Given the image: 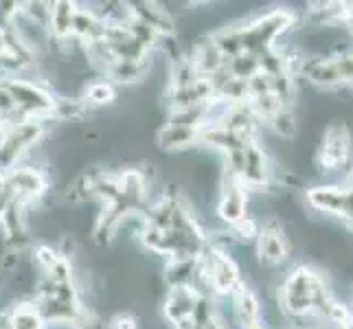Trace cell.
<instances>
[{"mask_svg": "<svg viewBox=\"0 0 353 329\" xmlns=\"http://www.w3.org/2000/svg\"><path fill=\"white\" fill-rule=\"evenodd\" d=\"M332 301L334 295L323 275L310 266H296L294 270L288 272L281 288H279V306L294 319L312 316L319 321Z\"/></svg>", "mask_w": 353, "mask_h": 329, "instance_id": "6da1fadb", "label": "cell"}, {"mask_svg": "<svg viewBox=\"0 0 353 329\" xmlns=\"http://www.w3.org/2000/svg\"><path fill=\"white\" fill-rule=\"evenodd\" d=\"M217 217L233 230L239 239L257 237V224L248 217V189L224 169L217 196Z\"/></svg>", "mask_w": 353, "mask_h": 329, "instance_id": "7a4b0ae2", "label": "cell"}, {"mask_svg": "<svg viewBox=\"0 0 353 329\" xmlns=\"http://www.w3.org/2000/svg\"><path fill=\"white\" fill-rule=\"evenodd\" d=\"M46 137V121L20 119L0 134V172H9L16 165H22L40 141Z\"/></svg>", "mask_w": 353, "mask_h": 329, "instance_id": "3957f363", "label": "cell"}, {"mask_svg": "<svg viewBox=\"0 0 353 329\" xmlns=\"http://www.w3.org/2000/svg\"><path fill=\"white\" fill-rule=\"evenodd\" d=\"M303 75L319 88L353 86V53L349 51L310 59L307 64H303Z\"/></svg>", "mask_w": 353, "mask_h": 329, "instance_id": "277c9868", "label": "cell"}, {"mask_svg": "<svg viewBox=\"0 0 353 329\" xmlns=\"http://www.w3.org/2000/svg\"><path fill=\"white\" fill-rule=\"evenodd\" d=\"M305 198L314 211L330 215V217L345 219L349 224L353 219V174H349L345 185L310 187Z\"/></svg>", "mask_w": 353, "mask_h": 329, "instance_id": "5b68a950", "label": "cell"}, {"mask_svg": "<svg viewBox=\"0 0 353 329\" xmlns=\"http://www.w3.org/2000/svg\"><path fill=\"white\" fill-rule=\"evenodd\" d=\"M5 182L9 198L27 206V209L31 204L40 202L48 191V178L35 165H16L14 169L5 172Z\"/></svg>", "mask_w": 353, "mask_h": 329, "instance_id": "8992f818", "label": "cell"}, {"mask_svg": "<svg viewBox=\"0 0 353 329\" xmlns=\"http://www.w3.org/2000/svg\"><path fill=\"white\" fill-rule=\"evenodd\" d=\"M351 161V132L345 123H332L327 128L319 148V165L325 172H338Z\"/></svg>", "mask_w": 353, "mask_h": 329, "instance_id": "52a82bcc", "label": "cell"}, {"mask_svg": "<svg viewBox=\"0 0 353 329\" xmlns=\"http://www.w3.org/2000/svg\"><path fill=\"white\" fill-rule=\"evenodd\" d=\"M257 255H259V263L268 268H276L288 259L290 252V243L285 237L283 226L276 222V219H268L263 226L257 228Z\"/></svg>", "mask_w": 353, "mask_h": 329, "instance_id": "ba28073f", "label": "cell"}, {"mask_svg": "<svg viewBox=\"0 0 353 329\" xmlns=\"http://www.w3.org/2000/svg\"><path fill=\"white\" fill-rule=\"evenodd\" d=\"M228 299H230V306H233L230 308V312H233V321L239 325V329H252V327L261 325L259 299L246 286V281H243Z\"/></svg>", "mask_w": 353, "mask_h": 329, "instance_id": "9c48e42d", "label": "cell"}, {"mask_svg": "<svg viewBox=\"0 0 353 329\" xmlns=\"http://www.w3.org/2000/svg\"><path fill=\"white\" fill-rule=\"evenodd\" d=\"M156 143L161 145L163 152H185L193 145H200V128L180 126V123H167L161 128L156 137Z\"/></svg>", "mask_w": 353, "mask_h": 329, "instance_id": "30bf717a", "label": "cell"}, {"mask_svg": "<svg viewBox=\"0 0 353 329\" xmlns=\"http://www.w3.org/2000/svg\"><path fill=\"white\" fill-rule=\"evenodd\" d=\"M5 319L9 329H44L46 321L35 306V301H18L9 310H5Z\"/></svg>", "mask_w": 353, "mask_h": 329, "instance_id": "8fae6325", "label": "cell"}, {"mask_svg": "<svg viewBox=\"0 0 353 329\" xmlns=\"http://www.w3.org/2000/svg\"><path fill=\"white\" fill-rule=\"evenodd\" d=\"M117 101V86L105 77H97L88 81L81 90V103L90 108H103Z\"/></svg>", "mask_w": 353, "mask_h": 329, "instance_id": "7c38bea8", "label": "cell"}, {"mask_svg": "<svg viewBox=\"0 0 353 329\" xmlns=\"http://www.w3.org/2000/svg\"><path fill=\"white\" fill-rule=\"evenodd\" d=\"M110 329H141L139 327V319L130 312H119L110 319Z\"/></svg>", "mask_w": 353, "mask_h": 329, "instance_id": "4fadbf2b", "label": "cell"}, {"mask_svg": "<svg viewBox=\"0 0 353 329\" xmlns=\"http://www.w3.org/2000/svg\"><path fill=\"white\" fill-rule=\"evenodd\" d=\"M345 27L353 33V3H345Z\"/></svg>", "mask_w": 353, "mask_h": 329, "instance_id": "5bb4252c", "label": "cell"}, {"mask_svg": "<svg viewBox=\"0 0 353 329\" xmlns=\"http://www.w3.org/2000/svg\"><path fill=\"white\" fill-rule=\"evenodd\" d=\"M3 193H7V182H5V174L0 172V196H3Z\"/></svg>", "mask_w": 353, "mask_h": 329, "instance_id": "9a60e30c", "label": "cell"}, {"mask_svg": "<svg viewBox=\"0 0 353 329\" xmlns=\"http://www.w3.org/2000/svg\"><path fill=\"white\" fill-rule=\"evenodd\" d=\"M252 329H265V327H263V325H259V327H252Z\"/></svg>", "mask_w": 353, "mask_h": 329, "instance_id": "2e32d148", "label": "cell"}, {"mask_svg": "<svg viewBox=\"0 0 353 329\" xmlns=\"http://www.w3.org/2000/svg\"><path fill=\"white\" fill-rule=\"evenodd\" d=\"M349 226H351V230H353V219H351V222H349Z\"/></svg>", "mask_w": 353, "mask_h": 329, "instance_id": "e0dca14e", "label": "cell"}, {"mask_svg": "<svg viewBox=\"0 0 353 329\" xmlns=\"http://www.w3.org/2000/svg\"><path fill=\"white\" fill-rule=\"evenodd\" d=\"M299 329H307V327H299Z\"/></svg>", "mask_w": 353, "mask_h": 329, "instance_id": "ac0fdd59", "label": "cell"}]
</instances>
